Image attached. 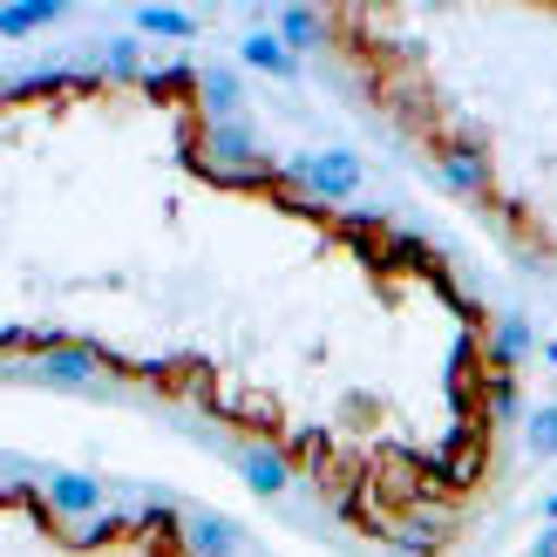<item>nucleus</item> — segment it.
<instances>
[{
	"instance_id": "nucleus-12",
	"label": "nucleus",
	"mask_w": 557,
	"mask_h": 557,
	"mask_svg": "<svg viewBox=\"0 0 557 557\" xmlns=\"http://www.w3.org/2000/svg\"><path fill=\"white\" fill-rule=\"evenodd\" d=\"M523 387H517V374H490L483 368V422L490 429H510V422H523Z\"/></svg>"
},
{
	"instance_id": "nucleus-11",
	"label": "nucleus",
	"mask_w": 557,
	"mask_h": 557,
	"mask_svg": "<svg viewBox=\"0 0 557 557\" xmlns=\"http://www.w3.org/2000/svg\"><path fill=\"white\" fill-rule=\"evenodd\" d=\"M184 544H190V557H232L238 550V523L218 517V510H198L184 523Z\"/></svg>"
},
{
	"instance_id": "nucleus-15",
	"label": "nucleus",
	"mask_w": 557,
	"mask_h": 557,
	"mask_svg": "<svg viewBox=\"0 0 557 557\" xmlns=\"http://www.w3.org/2000/svg\"><path fill=\"white\" fill-rule=\"evenodd\" d=\"M272 27H278V41H286L293 54H313V48L326 41V14H320V8H278Z\"/></svg>"
},
{
	"instance_id": "nucleus-13",
	"label": "nucleus",
	"mask_w": 557,
	"mask_h": 557,
	"mask_svg": "<svg viewBox=\"0 0 557 557\" xmlns=\"http://www.w3.org/2000/svg\"><path fill=\"white\" fill-rule=\"evenodd\" d=\"M381 272H442V259L429 252V238H414V232H387L381 238Z\"/></svg>"
},
{
	"instance_id": "nucleus-4",
	"label": "nucleus",
	"mask_w": 557,
	"mask_h": 557,
	"mask_svg": "<svg viewBox=\"0 0 557 557\" xmlns=\"http://www.w3.org/2000/svg\"><path fill=\"white\" fill-rule=\"evenodd\" d=\"M102 504H109V490L89 469H48L41 476V510L62 523H89V517H102Z\"/></svg>"
},
{
	"instance_id": "nucleus-2",
	"label": "nucleus",
	"mask_w": 557,
	"mask_h": 557,
	"mask_svg": "<svg viewBox=\"0 0 557 557\" xmlns=\"http://www.w3.org/2000/svg\"><path fill=\"white\" fill-rule=\"evenodd\" d=\"M429 157H435V184H442V190H456V198H469V205H490V198H496L490 144H483L476 123H462L456 136H435Z\"/></svg>"
},
{
	"instance_id": "nucleus-25",
	"label": "nucleus",
	"mask_w": 557,
	"mask_h": 557,
	"mask_svg": "<svg viewBox=\"0 0 557 557\" xmlns=\"http://www.w3.org/2000/svg\"><path fill=\"white\" fill-rule=\"evenodd\" d=\"M544 360H550V368H557V341H550V347H544Z\"/></svg>"
},
{
	"instance_id": "nucleus-18",
	"label": "nucleus",
	"mask_w": 557,
	"mask_h": 557,
	"mask_svg": "<svg viewBox=\"0 0 557 557\" xmlns=\"http://www.w3.org/2000/svg\"><path fill=\"white\" fill-rule=\"evenodd\" d=\"M136 35H157V41H190L198 35V21L184 8H136Z\"/></svg>"
},
{
	"instance_id": "nucleus-17",
	"label": "nucleus",
	"mask_w": 557,
	"mask_h": 557,
	"mask_svg": "<svg viewBox=\"0 0 557 557\" xmlns=\"http://www.w3.org/2000/svg\"><path fill=\"white\" fill-rule=\"evenodd\" d=\"M144 89H150L157 102H190V109H198V69H190V62L150 69V75H144Z\"/></svg>"
},
{
	"instance_id": "nucleus-19",
	"label": "nucleus",
	"mask_w": 557,
	"mask_h": 557,
	"mask_svg": "<svg viewBox=\"0 0 557 557\" xmlns=\"http://www.w3.org/2000/svg\"><path fill=\"white\" fill-rule=\"evenodd\" d=\"M102 75H116V82H144V48H136V35H109L102 41Z\"/></svg>"
},
{
	"instance_id": "nucleus-1",
	"label": "nucleus",
	"mask_w": 557,
	"mask_h": 557,
	"mask_svg": "<svg viewBox=\"0 0 557 557\" xmlns=\"http://www.w3.org/2000/svg\"><path fill=\"white\" fill-rule=\"evenodd\" d=\"M184 157L198 163L211 184H238V190H272L278 171H286V163H272L259 150L252 123H198V129H184Z\"/></svg>"
},
{
	"instance_id": "nucleus-23",
	"label": "nucleus",
	"mask_w": 557,
	"mask_h": 557,
	"mask_svg": "<svg viewBox=\"0 0 557 557\" xmlns=\"http://www.w3.org/2000/svg\"><path fill=\"white\" fill-rule=\"evenodd\" d=\"M531 557H557V523H544V531H537V544H531Z\"/></svg>"
},
{
	"instance_id": "nucleus-20",
	"label": "nucleus",
	"mask_w": 557,
	"mask_h": 557,
	"mask_svg": "<svg viewBox=\"0 0 557 557\" xmlns=\"http://www.w3.org/2000/svg\"><path fill=\"white\" fill-rule=\"evenodd\" d=\"M184 523H190V517H177L171 504H144V517H136V531H144L157 550H177V544H184Z\"/></svg>"
},
{
	"instance_id": "nucleus-22",
	"label": "nucleus",
	"mask_w": 557,
	"mask_h": 557,
	"mask_svg": "<svg viewBox=\"0 0 557 557\" xmlns=\"http://www.w3.org/2000/svg\"><path fill=\"white\" fill-rule=\"evenodd\" d=\"M123 537V517L116 510H102V517H89V523H75V544L82 550H102V544H116Z\"/></svg>"
},
{
	"instance_id": "nucleus-8",
	"label": "nucleus",
	"mask_w": 557,
	"mask_h": 557,
	"mask_svg": "<svg viewBox=\"0 0 557 557\" xmlns=\"http://www.w3.org/2000/svg\"><path fill=\"white\" fill-rule=\"evenodd\" d=\"M238 476L252 483L259 496H286L293 490V456L278 449V442H245V449H238Z\"/></svg>"
},
{
	"instance_id": "nucleus-24",
	"label": "nucleus",
	"mask_w": 557,
	"mask_h": 557,
	"mask_svg": "<svg viewBox=\"0 0 557 557\" xmlns=\"http://www.w3.org/2000/svg\"><path fill=\"white\" fill-rule=\"evenodd\" d=\"M544 517H550V523H557V490H550V496H544Z\"/></svg>"
},
{
	"instance_id": "nucleus-7",
	"label": "nucleus",
	"mask_w": 557,
	"mask_h": 557,
	"mask_svg": "<svg viewBox=\"0 0 557 557\" xmlns=\"http://www.w3.org/2000/svg\"><path fill=\"white\" fill-rule=\"evenodd\" d=\"M387 544H395L401 557H435L442 544H449V510H435V496H429V504H414L395 531H387Z\"/></svg>"
},
{
	"instance_id": "nucleus-9",
	"label": "nucleus",
	"mask_w": 557,
	"mask_h": 557,
	"mask_svg": "<svg viewBox=\"0 0 557 557\" xmlns=\"http://www.w3.org/2000/svg\"><path fill=\"white\" fill-rule=\"evenodd\" d=\"M537 347V333L523 313H504V320H490V341H483V368L490 374H517V360Z\"/></svg>"
},
{
	"instance_id": "nucleus-3",
	"label": "nucleus",
	"mask_w": 557,
	"mask_h": 557,
	"mask_svg": "<svg viewBox=\"0 0 557 557\" xmlns=\"http://www.w3.org/2000/svg\"><path fill=\"white\" fill-rule=\"evenodd\" d=\"M360 177H368V171H360L354 150H299L286 171H278V184H299L320 211L326 205H347L354 190H360Z\"/></svg>"
},
{
	"instance_id": "nucleus-16",
	"label": "nucleus",
	"mask_w": 557,
	"mask_h": 557,
	"mask_svg": "<svg viewBox=\"0 0 557 557\" xmlns=\"http://www.w3.org/2000/svg\"><path fill=\"white\" fill-rule=\"evenodd\" d=\"M442 456V490H476L483 469H490V449L483 442H462V449H435Z\"/></svg>"
},
{
	"instance_id": "nucleus-5",
	"label": "nucleus",
	"mask_w": 557,
	"mask_h": 557,
	"mask_svg": "<svg viewBox=\"0 0 557 557\" xmlns=\"http://www.w3.org/2000/svg\"><path fill=\"white\" fill-rule=\"evenodd\" d=\"M123 374V360L116 354H102V347H89V341H62V347H48L41 360H35V381H54V387H89L96 374Z\"/></svg>"
},
{
	"instance_id": "nucleus-6",
	"label": "nucleus",
	"mask_w": 557,
	"mask_h": 557,
	"mask_svg": "<svg viewBox=\"0 0 557 557\" xmlns=\"http://www.w3.org/2000/svg\"><path fill=\"white\" fill-rule=\"evenodd\" d=\"M198 123H245V82H238V69H225V62L198 69Z\"/></svg>"
},
{
	"instance_id": "nucleus-14",
	"label": "nucleus",
	"mask_w": 557,
	"mask_h": 557,
	"mask_svg": "<svg viewBox=\"0 0 557 557\" xmlns=\"http://www.w3.org/2000/svg\"><path fill=\"white\" fill-rule=\"evenodd\" d=\"M69 8L62 0H14V8H0V35L21 41V35H41V27H54Z\"/></svg>"
},
{
	"instance_id": "nucleus-10",
	"label": "nucleus",
	"mask_w": 557,
	"mask_h": 557,
	"mask_svg": "<svg viewBox=\"0 0 557 557\" xmlns=\"http://www.w3.org/2000/svg\"><path fill=\"white\" fill-rule=\"evenodd\" d=\"M238 62L259 69V75H272V82H293L299 75V54L278 41V27H252V35L238 41Z\"/></svg>"
},
{
	"instance_id": "nucleus-21",
	"label": "nucleus",
	"mask_w": 557,
	"mask_h": 557,
	"mask_svg": "<svg viewBox=\"0 0 557 557\" xmlns=\"http://www.w3.org/2000/svg\"><path fill=\"white\" fill-rule=\"evenodd\" d=\"M523 442H531V456H557V401L523 414Z\"/></svg>"
}]
</instances>
